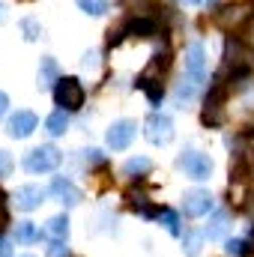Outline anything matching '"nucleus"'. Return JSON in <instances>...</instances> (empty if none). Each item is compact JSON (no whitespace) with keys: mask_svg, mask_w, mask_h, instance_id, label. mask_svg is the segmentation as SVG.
<instances>
[{"mask_svg":"<svg viewBox=\"0 0 254 257\" xmlns=\"http://www.w3.org/2000/svg\"><path fill=\"white\" fill-rule=\"evenodd\" d=\"M60 162H63V153H60L57 147H51V144L36 147V150H30V153L24 156V168H27L30 174H48V171L60 168Z\"/></svg>","mask_w":254,"mask_h":257,"instance_id":"f257e3e1","label":"nucleus"},{"mask_svg":"<svg viewBox=\"0 0 254 257\" xmlns=\"http://www.w3.org/2000/svg\"><path fill=\"white\" fill-rule=\"evenodd\" d=\"M177 168L191 180H206L212 174V159L206 153H197V150H183L177 159Z\"/></svg>","mask_w":254,"mask_h":257,"instance_id":"f03ea898","label":"nucleus"},{"mask_svg":"<svg viewBox=\"0 0 254 257\" xmlns=\"http://www.w3.org/2000/svg\"><path fill=\"white\" fill-rule=\"evenodd\" d=\"M54 99L63 111H78L84 105V87L78 78H60L54 84Z\"/></svg>","mask_w":254,"mask_h":257,"instance_id":"7ed1b4c3","label":"nucleus"},{"mask_svg":"<svg viewBox=\"0 0 254 257\" xmlns=\"http://www.w3.org/2000/svg\"><path fill=\"white\" fill-rule=\"evenodd\" d=\"M144 135H147V141L156 144V147L171 144V138H174V123H171V117H165V114H150L147 123H144Z\"/></svg>","mask_w":254,"mask_h":257,"instance_id":"20e7f679","label":"nucleus"},{"mask_svg":"<svg viewBox=\"0 0 254 257\" xmlns=\"http://www.w3.org/2000/svg\"><path fill=\"white\" fill-rule=\"evenodd\" d=\"M251 12H254V3H230V6H221L215 12V24L224 27V30H233L245 18H251Z\"/></svg>","mask_w":254,"mask_h":257,"instance_id":"39448f33","label":"nucleus"},{"mask_svg":"<svg viewBox=\"0 0 254 257\" xmlns=\"http://www.w3.org/2000/svg\"><path fill=\"white\" fill-rule=\"evenodd\" d=\"M224 120V87L215 84L212 93L206 96V105H203V123L206 126H218Z\"/></svg>","mask_w":254,"mask_h":257,"instance_id":"423d86ee","label":"nucleus"},{"mask_svg":"<svg viewBox=\"0 0 254 257\" xmlns=\"http://www.w3.org/2000/svg\"><path fill=\"white\" fill-rule=\"evenodd\" d=\"M183 209H186V215H191V218H200V215L212 212V194L203 192V189H191L183 197Z\"/></svg>","mask_w":254,"mask_h":257,"instance_id":"0eeeda50","label":"nucleus"},{"mask_svg":"<svg viewBox=\"0 0 254 257\" xmlns=\"http://www.w3.org/2000/svg\"><path fill=\"white\" fill-rule=\"evenodd\" d=\"M186 75L206 81V48H203V42H191L186 48Z\"/></svg>","mask_w":254,"mask_h":257,"instance_id":"6e6552de","label":"nucleus"},{"mask_svg":"<svg viewBox=\"0 0 254 257\" xmlns=\"http://www.w3.org/2000/svg\"><path fill=\"white\" fill-rule=\"evenodd\" d=\"M36 114L33 111H18V114H12L9 117V126H6V132H9V138H30L33 132H36Z\"/></svg>","mask_w":254,"mask_h":257,"instance_id":"1a4fd4ad","label":"nucleus"},{"mask_svg":"<svg viewBox=\"0 0 254 257\" xmlns=\"http://www.w3.org/2000/svg\"><path fill=\"white\" fill-rule=\"evenodd\" d=\"M135 132H138V126L132 120H117L114 126L108 128V147L111 150H126L132 144V138H135Z\"/></svg>","mask_w":254,"mask_h":257,"instance_id":"9d476101","label":"nucleus"},{"mask_svg":"<svg viewBox=\"0 0 254 257\" xmlns=\"http://www.w3.org/2000/svg\"><path fill=\"white\" fill-rule=\"evenodd\" d=\"M51 194H54L57 200H63L66 206H78V203H81V192H78L69 180H63V177H54V183H51Z\"/></svg>","mask_w":254,"mask_h":257,"instance_id":"9b49d317","label":"nucleus"},{"mask_svg":"<svg viewBox=\"0 0 254 257\" xmlns=\"http://www.w3.org/2000/svg\"><path fill=\"white\" fill-rule=\"evenodd\" d=\"M42 200H45V192H42L39 186H21L18 194H15V203H18V209H24V212L36 209Z\"/></svg>","mask_w":254,"mask_h":257,"instance_id":"f8f14e48","label":"nucleus"},{"mask_svg":"<svg viewBox=\"0 0 254 257\" xmlns=\"http://www.w3.org/2000/svg\"><path fill=\"white\" fill-rule=\"evenodd\" d=\"M227 227H230V212H227V209H218V212L209 218L203 236H209V239H221V236L227 233Z\"/></svg>","mask_w":254,"mask_h":257,"instance_id":"ddd939ff","label":"nucleus"},{"mask_svg":"<svg viewBox=\"0 0 254 257\" xmlns=\"http://www.w3.org/2000/svg\"><path fill=\"white\" fill-rule=\"evenodd\" d=\"M60 81V69H57V60L54 57H42V66H39V87H51Z\"/></svg>","mask_w":254,"mask_h":257,"instance_id":"4468645a","label":"nucleus"},{"mask_svg":"<svg viewBox=\"0 0 254 257\" xmlns=\"http://www.w3.org/2000/svg\"><path fill=\"white\" fill-rule=\"evenodd\" d=\"M200 84H203L200 78L186 75V78L177 84V102H189V99H194V93H197V87H200Z\"/></svg>","mask_w":254,"mask_h":257,"instance_id":"2eb2a0df","label":"nucleus"},{"mask_svg":"<svg viewBox=\"0 0 254 257\" xmlns=\"http://www.w3.org/2000/svg\"><path fill=\"white\" fill-rule=\"evenodd\" d=\"M45 233L54 236V239H66L69 236V218L66 215H51L48 224H45Z\"/></svg>","mask_w":254,"mask_h":257,"instance_id":"dca6fc26","label":"nucleus"},{"mask_svg":"<svg viewBox=\"0 0 254 257\" xmlns=\"http://www.w3.org/2000/svg\"><path fill=\"white\" fill-rule=\"evenodd\" d=\"M45 128H48V135H54V138L66 135V128H69V114H66V111H54V114L45 120Z\"/></svg>","mask_w":254,"mask_h":257,"instance_id":"f3484780","label":"nucleus"},{"mask_svg":"<svg viewBox=\"0 0 254 257\" xmlns=\"http://www.w3.org/2000/svg\"><path fill=\"white\" fill-rule=\"evenodd\" d=\"M126 30H132L135 36H153V33H156V21H150V18H135V21L123 24L120 33H126Z\"/></svg>","mask_w":254,"mask_h":257,"instance_id":"a211bd4d","label":"nucleus"},{"mask_svg":"<svg viewBox=\"0 0 254 257\" xmlns=\"http://www.w3.org/2000/svg\"><path fill=\"white\" fill-rule=\"evenodd\" d=\"M150 168H153V165H150L147 156H135V159H129L126 165H123V174H126V177H144Z\"/></svg>","mask_w":254,"mask_h":257,"instance_id":"6ab92c4d","label":"nucleus"},{"mask_svg":"<svg viewBox=\"0 0 254 257\" xmlns=\"http://www.w3.org/2000/svg\"><path fill=\"white\" fill-rule=\"evenodd\" d=\"M15 239H18L21 245H30V242H36V239H39V230H36V224H33V221H21V224H18V230H15Z\"/></svg>","mask_w":254,"mask_h":257,"instance_id":"aec40b11","label":"nucleus"},{"mask_svg":"<svg viewBox=\"0 0 254 257\" xmlns=\"http://www.w3.org/2000/svg\"><path fill=\"white\" fill-rule=\"evenodd\" d=\"M75 3L84 15H105L108 12V0H75Z\"/></svg>","mask_w":254,"mask_h":257,"instance_id":"412c9836","label":"nucleus"},{"mask_svg":"<svg viewBox=\"0 0 254 257\" xmlns=\"http://www.w3.org/2000/svg\"><path fill=\"white\" fill-rule=\"evenodd\" d=\"M159 221L165 224V230H168V233L180 236V215H177L174 209H162V212H159Z\"/></svg>","mask_w":254,"mask_h":257,"instance_id":"4be33fe9","label":"nucleus"},{"mask_svg":"<svg viewBox=\"0 0 254 257\" xmlns=\"http://www.w3.org/2000/svg\"><path fill=\"white\" fill-rule=\"evenodd\" d=\"M21 30H24V39H27V42H33V39H39L42 24H39L36 18H21Z\"/></svg>","mask_w":254,"mask_h":257,"instance_id":"5701e85b","label":"nucleus"},{"mask_svg":"<svg viewBox=\"0 0 254 257\" xmlns=\"http://www.w3.org/2000/svg\"><path fill=\"white\" fill-rule=\"evenodd\" d=\"M200 242H203V236H200V233H194V230H189V233H186V239H183V245H186V254L194 257L197 251H200Z\"/></svg>","mask_w":254,"mask_h":257,"instance_id":"b1692460","label":"nucleus"},{"mask_svg":"<svg viewBox=\"0 0 254 257\" xmlns=\"http://www.w3.org/2000/svg\"><path fill=\"white\" fill-rule=\"evenodd\" d=\"M224 251H227L230 257H242V254H245V242H242V239H227Z\"/></svg>","mask_w":254,"mask_h":257,"instance_id":"393cba45","label":"nucleus"},{"mask_svg":"<svg viewBox=\"0 0 254 257\" xmlns=\"http://www.w3.org/2000/svg\"><path fill=\"white\" fill-rule=\"evenodd\" d=\"M9 171H12V156L0 150V177H9Z\"/></svg>","mask_w":254,"mask_h":257,"instance_id":"a878e982","label":"nucleus"},{"mask_svg":"<svg viewBox=\"0 0 254 257\" xmlns=\"http://www.w3.org/2000/svg\"><path fill=\"white\" fill-rule=\"evenodd\" d=\"M48 257H69V248H66L63 242L57 239V242H51V248H48Z\"/></svg>","mask_w":254,"mask_h":257,"instance_id":"bb28decb","label":"nucleus"},{"mask_svg":"<svg viewBox=\"0 0 254 257\" xmlns=\"http://www.w3.org/2000/svg\"><path fill=\"white\" fill-rule=\"evenodd\" d=\"M84 153H87V162H90V165H99V162H102V153H99V150H84Z\"/></svg>","mask_w":254,"mask_h":257,"instance_id":"cd10ccee","label":"nucleus"},{"mask_svg":"<svg viewBox=\"0 0 254 257\" xmlns=\"http://www.w3.org/2000/svg\"><path fill=\"white\" fill-rule=\"evenodd\" d=\"M81 66H84V69H96V54H90V51H87V54H84V60H81Z\"/></svg>","mask_w":254,"mask_h":257,"instance_id":"c85d7f7f","label":"nucleus"},{"mask_svg":"<svg viewBox=\"0 0 254 257\" xmlns=\"http://www.w3.org/2000/svg\"><path fill=\"white\" fill-rule=\"evenodd\" d=\"M6 221H9V215H6V206H3V194H0V233H3V227H6Z\"/></svg>","mask_w":254,"mask_h":257,"instance_id":"c756f323","label":"nucleus"},{"mask_svg":"<svg viewBox=\"0 0 254 257\" xmlns=\"http://www.w3.org/2000/svg\"><path fill=\"white\" fill-rule=\"evenodd\" d=\"M6 108H9V99H6V93H3V90H0V117H3V114H6Z\"/></svg>","mask_w":254,"mask_h":257,"instance_id":"7c9ffc66","label":"nucleus"},{"mask_svg":"<svg viewBox=\"0 0 254 257\" xmlns=\"http://www.w3.org/2000/svg\"><path fill=\"white\" fill-rule=\"evenodd\" d=\"M0 257H9V242H0Z\"/></svg>","mask_w":254,"mask_h":257,"instance_id":"2f4dec72","label":"nucleus"},{"mask_svg":"<svg viewBox=\"0 0 254 257\" xmlns=\"http://www.w3.org/2000/svg\"><path fill=\"white\" fill-rule=\"evenodd\" d=\"M189 3H200V0H189Z\"/></svg>","mask_w":254,"mask_h":257,"instance_id":"473e14b6","label":"nucleus"},{"mask_svg":"<svg viewBox=\"0 0 254 257\" xmlns=\"http://www.w3.org/2000/svg\"><path fill=\"white\" fill-rule=\"evenodd\" d=\"M24 257H30V254H24Z\"/></svg>","mask_w":254,"mask_h":257,"instance_id":"72a5a7b5","label":"nucleus"}]
</instances>
